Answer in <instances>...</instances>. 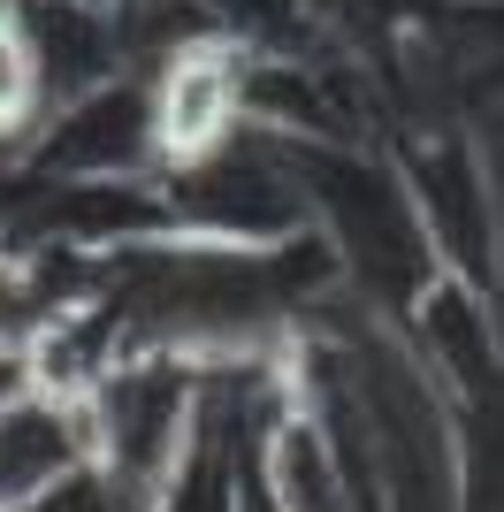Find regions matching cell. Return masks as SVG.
<instances>
[{
    "label": "cell",
    "mask_w": 504,
    "mask_h": 512,
    "mask_svg": "<svg viewBox=\"0 0 504 512\" xmlns=\"http://www.w3.org/2000/svg\"><path fill=\"white\" fill-rule=\"evenodd\" d=\"M23 390V360H16V344H0V406Z\"/></svg>",
    "instance_id": "cell-3"
},
{
    "label": "cell",
    "mask_w": 504,
    "mask_h": 512,
    "mask_svg": "<svg viewBox=\"0 0 504 512\" xmlns=\"http://www.w3.org/2000/svg\"><path fill=\"white\" fill-rule=\"evenodd\" d=\"M46 107V85H39V46H31V23L23 8L0 0V138L23 130L31 115Z\"/></svg>",
    "instance_id": "cell-2"
},
{
    "label": "cell",
    "mask_w": 504,
    "mask_h": 512,
    "mask_svg": "<svg viewBox=\"0 0 504 512\" xmlns=\"http://www.w3.org/2000/svg\"><path fill=\"white\" fill-rule=\"evenodd\" d=\"M77 474H92V406L23 383L0 406V512H31Z\"/></svg>",
    "instance_id": "cell-1"
}]
</instances>
